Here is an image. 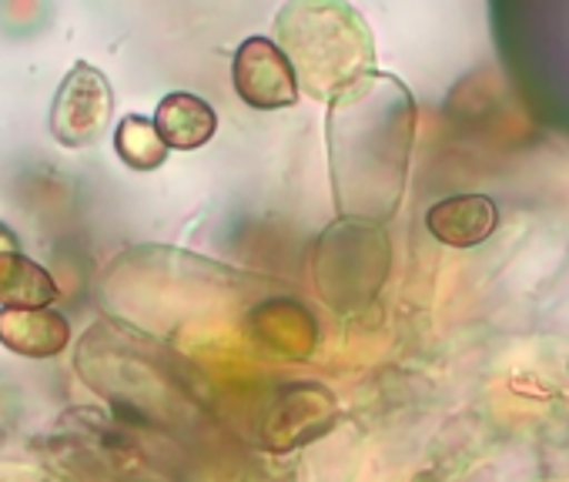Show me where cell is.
Masks as SVG:
<instances>
[{
	"mask_svg": "<svg viewBox=\"0 0 569 482\" xmlns=\"http://www.w3.org/2000/svg\"><path fill=\"white\" fill-rule=\"evenodd\" d=\"M0 342L24 359H54L71 342V325L54 309H0Z\"/></svg>",
	"mask_w": 569,
	"mask_h": 482,
	"instance_id": "52a82bcc",
	"label": "cell"
},
{
	"mask_svg": "<svg viewBox=\"0 0 569 482\" xmlns=\"http://www.w3.org/2000/svg\"><path fill=\"white\" fill-rule=\"evenodd\" d=\"M151 124L168 151H198L214 138L218 114L204 98L191 91H174L158 101Z\"/></svg>",
	"mask_w": 569,
	"mask_h": 482,
	"instance_id": "ba28073f",
	"label": "cell"
},
{
	"mask_svg": "<svg viewBox=\"0 0 569 482\" xmlns=\"http://www.w3.org/2000/svg\"><path fill=\"white\" fill-rule=\"evenodd\" d=\"M499 224V208L486 194H456L429 208L426 228L449 249H472Z\"/></svg>",
	"mask_w": 569,
	"mask_h": 482,
	"instance_id": "8992f818",
	"label": "cell"
},
{
	"mask_svg": "<svg viewBox=\"0 0 569 482\" xmlns=\"http://www.w3.org/2000/svg\"><path fill=\"white\" fill-rule=\"evenodd\" d=\"M61 289L48 269L21 252L18 241L0 249V305L4 309H51Z\"/></svg>",
	"mask_w": 569,
	"mask_h": 482,
	"instance_id": "9c48e42d",
	"label": "cell"
},
{
	"mask_svg": "<svg viewBox=\"0 0 569 482\" xmlns=\"http://www.w3.org/2000/svg\"><path fill=\"white\" fill-rule=\"evenodd\" d=\"M389 269V238L379 224L339 221L319 241L316 285L336 309L369 302Z\"/></svg>",
	"mask_w": 569,
	"mask_h": 482,
	"instance_id": "3957f363",
	"label": "cell"
},
{
	"mask_svg": "<svg viewBox=\"0 0 569 482\" xmlns=\"http://www.w3.org/2000/svg\"><path fill=\"white\" fill-rule=\"evenodd\" d=\"M274 44L289 58L299 91L332 104L376 74V41L366 18L336 0H292L274 18Z\"/></svg>",
	"mask_w": 569,
	"mask_h": 482,
	"instance_id": "7a4b0ae2",
	"label": "cell"
},
{
	"mask_svg": "<svg viewBox=\"0 0 569 482\" xmlns=\"http://www.w3.org/2000/svg\"><path fill=\"white\" fill-rule=\"evenodd\" d=\"M111 114H114L111 81L98 68L81 61L68 71V78L54 94L51 134L64 148H91L108 134Z\"/></svg>",
	"mask_w": 569,
	"mask_h": 482,
	"instance_id": "277c9868",
	"label": "cell"
},
{
	"mask_svg": "<svg viewBox=\"0 0 569 482\" xmlns=\"http://www.w3.org/2000/svg\"><path fill=\"white\" fill-rule=\"evenodd\" d=\"M234 94L254 111H281L299 101L296 71L271 38H248L231 61Z\"/></svg>",
	"mask_w": 569,
	"mask_h": 482,
	"instance_id": "5b68a950",
	"label": "cell"
},
{
	"mask_svg": "<svg viewBox=\"0 0 569 482\" xmlns=\"http://www.w3.org/2000/svg\"><path fill=\"white\" fill-rule=\"evenodd\" d=\"M114 151L131 171H154L168 161L164 141L158 138L151 118H141V114L121 118V124L114 128Z\"/></svg>",
	"mask_w": 569,
	"mask_h": 482,
	"instance_id": "30bf717a",
	"label": "cell"
},
{
	"mask_svg": "<svg viewBox=\"0 0 569 482\" xmlns=\"http://www.w3.org/2000/svg\"><path fill=\"white\" fill-rule=\"evenodd\" d=\"M326 131L339 214L379 224L402 198L416 134L412 94L392 74H369L329 104Z\"/></svg>",
	"mask_w": 569,
	"mask_h": 482,
	"instance_id": "6da1fadb",
	"label": "cell"
}]
</instances>
